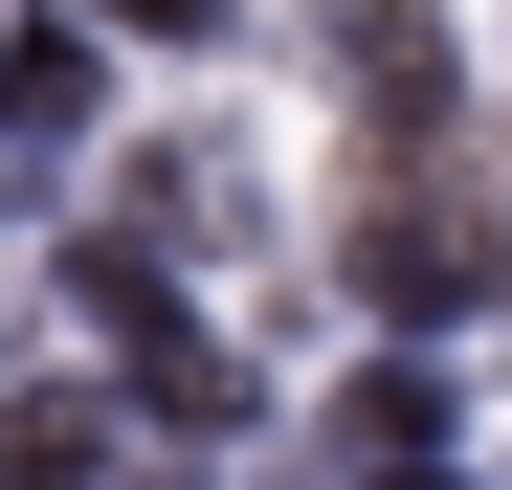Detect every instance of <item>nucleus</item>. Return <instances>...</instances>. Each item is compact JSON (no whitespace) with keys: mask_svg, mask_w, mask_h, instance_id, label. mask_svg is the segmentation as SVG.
Instances as JSON below:
<instances>
[]
</instances>
